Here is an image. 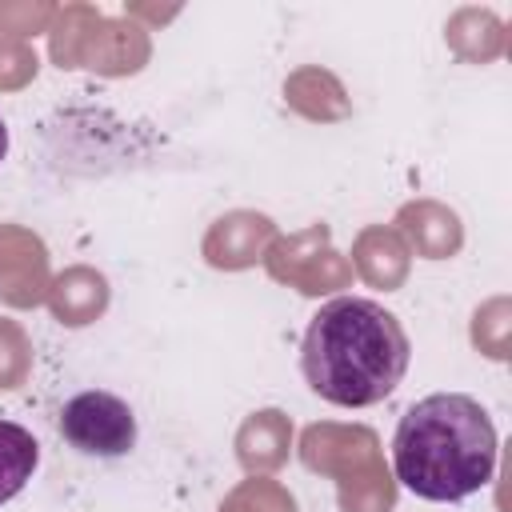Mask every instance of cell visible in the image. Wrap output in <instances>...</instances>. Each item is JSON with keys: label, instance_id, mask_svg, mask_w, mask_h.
<instances>
[{"label": "cell", "instance_id": "cell-6", "mask_svg": "<svg viewBox=\"0 0 512 512\" xmlns=\"http://www.w3.org/2000/svg\"><path fill=\"white\" fill-rule=\"evenodd\" d=\"M48 252L40 236L16 224H0V300L32 308L48 296Z\"/></svg>", "mask_w": 512, "mask_h": 512}, {"label": "cell", "instance_id": "cell-8", "mask_svg": "<svg viewBox=\"0 0 512 512\" xmlns=\"http://www.w3.org/2000/svg\"><path fill=\"white\" fill-rule=\"evenodd\" d=\"M148 60V36L140 28H124L116 20H92L76 44L72 68H92V72H108V76H124L136 72Z\"/></svg>", "mask_w": 512, "mask_h": 512}, {"label": "cell", "instance_id": "cell-15", "mask_svg": "<svg viewBox=\"0 0 512 512\" xmlns=\"http://www.w3.org/2000/svg\"><path fill=\"white\" fill-rule=\"evenodd\" d=\"M36 460H40L36 436L12 420H0V504L24 492V484L36 472Z\"/></svg>", "mask_w": 512, "mask_h": 512}, {"label": "cell", "instance_id": "cell-10", "mask_svg": "<svg viewBox=\"0 0 512 512\" xmlns=\"http://www.w3.org/2000/svg\"><path fill=\"white\" fill-rule=\"evenodd\" d=\"M352 264L356 272L372 284V288H400L404 276H408V244L396 228H384V224H372L356 236L352 244Z\"/></svg>", "mask_w": 512, "mask_h": 512}, {"label": "cell", "instance_id": "cell-5", "mask_svg": "<svg viewBox=\"0 0 512 512\" xmlns=\"http://www.w3.org/2000/svg\"><path fill=\"white\" fill-rule=\"evenodd\" d=\"M264 260H268V272L276 280L296 284L304 296L336 292V288H348V280H352V264H344L328 248V228L324 224H312L304 232L272 240V252Z\"/></svg>", "mask_w": 512, "mask_h": 512}, {"label": "cell", "instance_id": "cell-7", "mask_svg": "<svg viewBox=\"0 0 512 512\" xmlns=\"http://www.w3.org/2000/svg\"><path fill=\"white\" fill-rule=\"evenodd\" d=\"M272 240H276L272 216L236 208V212L220 216V220L208 228L200 252H204V260H208L212 268L240 272V268H252L256 260H264L268 248H272Z\"/></svg>", "mask_w": 512, "mask_h": 512}, {"label": "cell", "instance_id": "cell-3", "mask_svg": "<svg viewBox=\"0 0 512 512\" xmlns=\"http://www.w3.org/2000/svg\"><path fill=\"white\" fill-rule=\"evenodd\" d=\"M300 460L340 484L344 512H392L396 480L380 460L376 432L344 424H312L300 440Z\"/></svg>", "mask_w": 512, "mask_h": 512}, {"label": "cell", "instance_id": "cell-9", "mask_svg": "<svg viewBox=\"0 0 512 512\" xmlns=\"http://www.w3.org/2000/svg\"><path fill=\"white\" fill-rule=\"evenodd\" d=\"M396 232L404 236L408 248H416V256L424 260H448L460 252L464 244V224L452 208L436 204V200H412L396 212Z\"/></svg>", "mask_w": 512, "mask_h": 512}, {"label": "cell", "instance_id": "cell-4", "mask_svg": "<svg viewBox=\"0 0 512 512\" xmlns=\"http://www.w3.org/2000/svg\"><path fill=\"white\" fill-rule=\"evenodd\" d=\"M60 436L84 456H124L136 444V416L120 396L88 388L60 408Z\"/></svg>", "mask_w": 512, "mask_h": 512}, {"label": "cell", "instance_id": "cell-12", "mask_svg": "<svg viewBox=\"0 0 512 512\" xmlns=\"http://www.w3.org/2000/svg\"><path fill=\"white\" fill-rule=\"evenodd\" d=\"M48 308L60 324L84 328L108 308V280L96 268H68L48 284Z\"/></svg>", "mask_w": 512, "mask_h": 512}, {"label": "cell", "instance_id": "cell-14", "mask_svg": "<svg viewBox=\"0 0 512 512\" xmlns=\"http://www.w3.org/2000/svg\"><path fill=\"white\" fill-rule=\"evenodd\" d=\"M284 100L304 112L308 120H340L348 116V96L340 88V80L324 68H300L288 76L284 84Z\"/></svg>", "mask_w": 512, "mask_h": 512}, {"label": "cell", "instance_id": "cell-19", "mask_svg": "<svg viewBox=\"0 0 512 512\" xmlns=\"http://www.w3.org/2000/svg\"><path fill=\"white\" fill-rule=\"evenodd\" d=\"M4 152H8V124L0 120V160H4Z\"/></svg>", "mask_w": 512, "mask_h": 512}, {"label": "cell", "instance_id": "cell-18", "mask_svg": "<svg viewBox=\"0 0 512 512\" xmlns=\"http://www.w3.org/2000/svg\"><path fill=\"white\" fill-rule=\"evenodd\" d=\"M32 368V344L16 320H0V392H12L24 384Z\"/></svg>", "mask_w": 512, "mask_h": 512}, {"label": "cell", "instance_id": "cell-2", "mask_svg": "<svg viewBox=\"0 0 512 512\" xmlns=\"http://www.w3.org/2000/svg\"><path fill=\"white\" fill-rule=\"evenodd\" d=\"M496 448V428L480 400L464 392H436L400 416L392 468L420 500L456 504L492 480Z\"/></svg>", "mask_w": 512, "mask_h": 512}, {"label": "cell", "instance_id": "cell-17", "mask_svg": "<svg viewBox=\"0 0 512 512\" xmlns=\"http://www.w3.org/2000/svg\"><path fill=\"white\" fill-rule=\"evenodd\" d=\"M220 512H296V500L276 480L256 476V480H244L240 488H232L228 500L220 504Z\"/></svg>", "mask_w": 512, "mask_h": 512}, {"label": "cell", "instance_id": "cell-13", "mask_svg": "<svg viewBox=\"0 0 512 512\" xmlns=\"http://www.w3.org/2000/svg\"><path fill=\"white\" fill-rule=\"evenodd\" d=\"M444 36H448L452 52L472 60V64H488V60H496L504 52V24L488 8H460L448 20Z\"/></svg>", "mask_w": 512, "mask_h": 512}, {"label": "cell", "instance_id": "cell-16", "mask_svg": "<svg viewBox=\"0 0 512 512\" xmlns=\"http://www.w3.org/2000/svg\"><path fill=\"white\" fill-rule=\"evenodd\" d=\"M508 332H512V304H508V296H492L488 304L476 308V316H472V344L484 356L508 360Z\"/></svg>", "mask_w": 512, "mask_h": 512}, {"label": "cell", "instance_id": "cell-11", "mask_svg": "<svg viewBox=\"0 0 512 512\" xmlns=\"http://www.w3.org/2000/svg\"><path fill=\"white\" fill-rule=\"evenodd\" d=\"M288 444H292L288 416L280 408H260L236 432V460L248 472H272L288 460Z\"/></svg>", "mask_w": 512, "mask_h": 512}, {"label": "cell", "instance_id": "cell-1", "mask_svg": "<svg viewBox=\"0 0 512 512\" xmlns=\"http://www.w3.org/2000/svg\"><path fill=\"white\" fill-rule=\"evenodd\" d=\"M408 356V332L384 304L336 296L308 320L300 368L308 388L328 404L368 408L392 396L408 372Z\"/></svg>", "mask_w": 512, "mask_h": 512}]
</instances>
